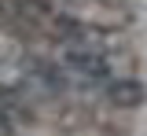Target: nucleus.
<instances>
[{
  "label": "nucleus",
  "mask_w": 147,
  "mask_h": 136,
  "mask_svg": "<svg viewBox=\"0 0 147 136\" xmlns=\"http://www.w3.org/2000/svg\"><path fill=\"white\" fill-rule=\"evenodd\" d=\"M110 96H114V103H121V107H132V103H140V85L121 81V85L110 88Z\"/></svg>",
  "instance_id": "f03ea898"
},
{
  "label": "nucleus",
  "mask_w": 147,
  "mask_h": 136,
  "mask_svg": "<svg viewBox=\"0 0 147 136\" xmlns=\"http://www.w3.org/2000/svg\"><path fill=\"white\" fill-rule=\"evenodd\" d=\"M66 66H74L85 77H103L107 74V59L99 55V52H88V48H70L66 52Z\"/></svg>",
  "instance_id": "f257e3e1"
}]
</instances>
